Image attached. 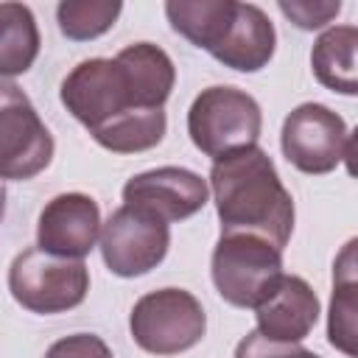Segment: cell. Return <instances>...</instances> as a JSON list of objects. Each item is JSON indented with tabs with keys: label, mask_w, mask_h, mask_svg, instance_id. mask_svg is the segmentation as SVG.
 Segmentation results:
<instances>
[{
	"label": "cell",
	"mask_w": 358,
	"mask_h": 358,
	"mask_svg": "<svg viewBox=\"0 0 358 358\" xmlns=\"http://www.w3.org/2000/svg\"><path fill=\"white\" fill-rule=\"evenodd\" d=\"M210 187L221 232L260 235L277 249H285L294 232V199L263 148L249 145L215 159Z\"/></svg>",
	"instance_id": "7a4b0ae2"
},
{
	"label": "cell",
	"mask_w": 358,
	"mask_h": 358,
	"mask_svg": "<svg viewBox=\"0 0 358 358\" xmlns=\"http://www.w3.org/2000/svg\"><path fill=\"white\" fill-rule=\"evenodd\" d=\"M123 11L117 0H62L56 6L59 31L73 42H87L106 34Z\"/></svg>",
	"instance_id": "d6986e66"
},
{
	"label": "cell",
	"mask_w": 358,
	"mask_h": 358,
	"mask_svg": "<svg viewBox=\"0 0 358 358\" xmlns=\"http://www.w3.org/2000/svg\"><path fill=\"white\" fill-rule=\"evenodd\" d=\"M129 330L140 350L151 355H176L204 338L207 313L190 291L159 288L134 302Z\"/></svg>",
	"instance_id": "8992f818"
},
{
	"label": "cell",
	"mask_w": 358,
	"mask_h": 358,
	"mask_svg": "<svg viewBox=\"0 0 358 358\" xmlns=\"http://www.w3.org/2000/svg\"><path fill=\"white\" fill-rule=\"evenodd\" d=\"M274 48L277 31L266 11L255 3H238L232 20L227 22L221 39L213 45L210 56L238 73H257L271 62Z\"/></svg>",
	"instance_id": "7c38bea8"
},
{
	"label": "cell",
	"mask_w": 358,
	"mask_h": 358,
	"mask_svg": "<svg viewBox=\"0 0 358 358\" xmlns=\"http://www.w3.org/2000/svg\"><path fill=\"white\" fill-rule=\"evenodd\" d=\"M45 358H112V350L106 347L103 338L92 333H76L50 344Z\"/></svg>",
	"instance_id": "7402d4cb"
},
{
	"label": "cell",
	"mask_w": 358,
	"mask_h": 358,
	"mask_svg": "<svg viewBox=\"0 0 358 358\" xmlns=\"http://www.w3.org/2000/svg\"><path fill=\"white\" fill-rule=\"evenodd\" d=\"M53 159V134L31 98L0 78V179H34Z\"/></svg>",
	"instance_id": "52a82bcc"
},
{
	"label": "cell",
	"mask_w": 358,
	"mask_h": 358,
	"mask_svg": "<svg viewBox=\"0 0 358 358\" xmlns=\"http://www.w3.org/2000/svg\"><path fill=\"white\" fill-rule=\"evenodd\" d=\"M257 333L271 341H302L319 319L316 291L296 274H282L277 288L255 308Z\"/></svg>",
	"instance_id": "4fadbf2b"
},
{
	"label": "cell",
	"mask_w": 358,
	"mask_h": 358,
	"mask_svg": "<svg viewBox=\"0 0 358 358\" xmlns=\"http://www.w3.org/2000/svg\"><path fill=\"white\" fill-rule=\"evenodd\" d=\"M282 277V249L260 235L221 232L213 249V282L224 302L257 308Z\"/></svg>",
	"instance_id": "3957f363"
},
{
	"label": "cell",
	"mask_w": 358,
	"mask_h": 358,
	"mask_svg": "<svg viewBox=\"0 0 358 358\" xmlns=\"http://www.w3.org/2000/svg\"><path fill=\"white\" fill-rule=\"evenodd\" d=\"M260 129V103L238 87H207L187 109V134L193 145L213 159L257 145Z\"/></svg>",
	"instance_id": "277c9868"
},
{
	"label": "cell",
	"mask_w": 358,
	"mask_h": 358,
	"mask_svg": "<svg viewBox=\"0 0 358 358\" xmlns=\"http://www.w3.org/2000/svg\"><path fill=\"white\" fill-rule=\"evenodd\" d=\"M235 6V0H168L165 14L176 34L210 53L232 20Z\"/></svg>",
	"instance_id": "2e32d148"
},
{
	"label": "cell",
	"mask_w": 358,
	"mask_h": 358,
	"mask_svg": "<svg viewBox=\"0 0 358 358\" xmlns=\"http://www.w3.org/2000/svg\"><path fill=\"white\" fill-rule=\"evenodd\" d=\"M207 182L196 171L165 165L131 176L123 185V204L148 210L171 224L196 215L207 204Z\"/></svg>",
	"instance_id": "30bf717a"
},
{
	"label": "cell",
	"mask_w": 358,
	"mask_h": 358,
	"mask_svg": "<svg viewBox=\"0 0 358 358\" xmlns=\"http://www.w3.org/2000/svg\"><path fill=\"white\" fill-rule=\"evenodd\" d=\"M355 50H358V28L355 25H333L327 28L310 50V67L319 84L333 92L355 95Z\"/></svg>",
	"instance_id": "5bb4252c"
},
{
	"label": "cell",
	"mask_w": 358,
	"mask_h": 358,
	"mask_svg": "<svg viewBox=\"0 0 358 358\" xmlns=\"http://www.w3.org/2000/svg\"><path fill=\"white\" fill-rule=\"evenodd\" d=\"M3 210H6V187L0 185V221H3Z\"/></svg>",
	"instance_id": "603a6c76"
},
{
	"label": "cell",
	"mask_w": 358,
	"mask_h": 358,
	"mask_svg": "<svg viewBox=\"0 0 358 358\" xmlns=\"http://www.w3.org/2000/svg\"><path fill=\"white\" fill-rule=\"evenodd\" d=\"M8 291L14 302L31 313H64L84 302L90 291V268L84 260L34 246L11 260Z\"/></svg>",
	"instance_id": "5b68a950"
},
{
	"label": "cell",
	"mask_w": 358,
	"mask_h": 358,
	"mask_svg": "<svg viewBox=\"0 0 358 358\" xmlns=\"http://www.w3.org/2000/svg\"><path fill=\"white\" fill-rule=\"evenodd\" d=\"M235 358H322V355L299 347V341H271L257 330H252L235 347Z\"/></svg>",
	"instance_id": "ffe728a7"
},
{
	"label": "cell",
	"mask_w": 358,
	"mask_h": 358,
	"mask_svg": "<svg viewBox=\"0 0 358 358\" xmlns=\"http://www.w3.org/2000/svg\"><path fill=\"white\" fill-rule=\"evenodd\" d=\"M327 336L336 350L355 358V241H350L333 266V299Z\"/></svg>",
	"instance_id": "e0dca14e"
},
{
	"label": "cell",
	"mask_w": 358,
	"mask_h": 358,
	"mask_svg": "<svg viewBox=\"0 0 358 358\" xmlns=\"http://www.w3.org/2000/svg\"><path fill=\"white\" fill-rule=\"evenodd\" d=\"M285 159L302 173H330L352 157L347 123L324 103H299L288 112L280 131Z\"/></svg>",
	"instance_id": "ba28073f"
},
{
	"label": "cell",
	"mask_w": 358,
	"mask_h": 358,
	"mask_svg": "<svg viewBox=\"0 0 358 358\" xmlns=\"http://www.w3.org/2000/svg\"><path fill=\"white\" fill-rule=\"evenodd\" d=\"M176 81L171 56L134 42L115 59H84L62 81L59 98L67 112L90 131L140 109H162Z\"/></svg>",
	"instance_id": "6da1fadb"
},
{
	"label": "cell",
	"mask_w": 358,
	"mask_h": 358,
	"mask_svg": "<svg viewBox=\"0 0 358 358\" xmlns=\"http://www.w3.org/2000/svg\"><path fill=\"white\" fill-rule=\"evenodd\" d=\"M101 257L117 277H140L157 268L171 246V229L162 218L140 207H117L101 224Z\"/></svg>",
	"instance_id": "9c48e42d"
},
{
	"label": "cell",
	"mask_w": 358,
	"mask_h": 358,
	"mask_svg": "<svg viewBox=\"0 0 358 358\" xmlns=\"http://www.w3.org/2000/svg\"><path fill=\"white\" fill-rule=\"evenodd\" d=\"M98 235L101 210L87 193H59L39 213L36 243L50 255L84 260V255L92 252Z\"/></svg>",
	"instance_id": "8fae6325"
},
{
	"label": "cell",
	"mask_w": 358,
	"mask_h": 358,
	"mask_svg": "<svg viewBox=\"0 0 358 358\" xmlns=\"http://www.w3.org/2000/svg\"><path fill=\"white\" fill-rule=\"evenodd\" d=\"M39 28L28 6L0 3V78L28 73L39 56Z\"/></svg>",
	"instance_id": "9a60e30c"
},
{
	"label": "cell",
	"mask_w": 358,
	"mask_h": 358,
	"mask_svg": "<svg viewBox=\"0 0 358 358\" xmlns=\"http://www.w3.org/2000/svg\"><path fill=\"white\" fill-rule=\"evenodd\" d=\"M165 129H168L165 109H140V112H129V115L90 131V134L106 151L137 154V151H148V148L159 145L165 137Z\"/></svg>",
	"instance_id": "ac0fdd59"
},
{
	"label": "cell",
	"mask_w": 358,
	"mask_h": 358,
	"mask_svg": "<svg viewBox=\"0 0 358 358\" xmlns=\"http://www.w3.org/2000/svg\"><path fill=\"white\" fill-rule=\"evenodd\" d=\"M280 11L299 28L305 31H313V28H322L327 25L338 11H341V3L338 0H280Z\"/></svg>",
	"instance_id": "44dd1931"
}]
</instances>
